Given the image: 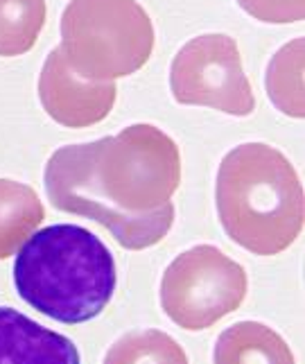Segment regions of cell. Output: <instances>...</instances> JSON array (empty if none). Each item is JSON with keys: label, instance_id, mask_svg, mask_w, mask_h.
Wrapping results in <instances>:
<instances>
[{"label": "cell", "instance_id": "13", "mask_svg": "<svg viewBox=\"0 0 305 364\" xmlns=\"http://www.w3.org/2000/svg\"><path fill=\"white\" fill-rule=\"evenodd\" d=\"M105 364H188V355L168 333L132 331L113 342Z\"/></svg>", "mask_w": 305, "mask_h": 364}, {"label": "cell", "instance_id": "9", "mask_svg": "<svg viewBox=\"0 0 305 364\" xmlns=\"http://www.w3.org/2000/svg\"><path fill=\"white\" fill-rule=\"evenodd\" d=\"M213 364H296L291 348L274 328L258 321H237L220 335Z\"/></svg>", "mask_w": 305, "mask_h": 364}, {"label": "cell", "instance_id": "7", "mask_svg": "<svg viewBox=\"0 0 305 364\" xmlns=\"http://www.w3.org/2000/svg\"><path fill=\"white\" fill-rule=\"evenodd\" d=\"M116 82H91L75 73L61 48L46 57L39 75V100L57 124L84 129L102 122L116 105Z\"/></svg>", "mask_w": 305, "mask_h": 364}, {"label": "cell", "instance_id": "4", "mask_svg": "<svg viewBox=\"0 0 305 364\" xmlns=\"http://www.w3.org/2000/svg\"><path fill=\"white\" fill-rule=\"evenodd\" d=\"M154 25L136 0H70L61 14V53L84 80L113 82L141 70Z\"/></svg>", "mask_w": 305, "mask_h": 364}, {"label": "cell", "instance_id": "12", "mask_svg": "<svg viewBox=\"0 0 305 364\" xmlns=\"http://www.w3.org/2000/svg\"><path fill=\"white\" fill-rule=\"evenodd\" d=\"M46 0H0V57L30 53L46 25Z\"/></svg>", "mask_w": 305, "mask_h": 364}, {"label": "cell", "instance_id": "5", "mask_svg": "<svg viewBox=\"0 0 305 364\" xmlns=\"http://www.w3.org/2000/svg\"><path fill=\"white\" fill-rule=\"evenodd\" d=\"M245 267L213 245L176 256L161 279V306L183 331H206L235 312L247 296Z\"/></svg>", "mask_w": 305, "mask_h": 364}, {"label": "cell", "instance_id": "11", "mask_svg": "<svg viewBox=\"0 0 305 364\" xmlns=\"http://www.w3.org/2000/svg\"><path fill=\"white\" fill-rule=\"evenodd\" d=\"M303 36L285 43L267 66V93L285 116L303 118Z\"/></svg>", "mask_w": 305, "mask_h": 364}, {"label": "cell", "instance_id": "6", "mask_svg": "<svg viewBox=\"0 0 305 364\" xmlns=\"http://www.w3.org/2000/svg\"><path fill=\"white\" fill-rule=\"evenodd\" d=\"M170 89L179 105L208 107L247 118L256 109L237 43L228 34H201L190 39L170 68Z\"/></svg>", "mask_w": 305, "mask_h": 364}, {"label": "cell", "instance_id": "1", "mask_svg": "<svg viewBox=\"0 0 305 364\" xmlns=\"http://www.w3.org/2000/svg\"><path fill=\"white\" fill-rule=\"evenodd\" d=\"M46 195L57 210L102 224L124 249L159 245L174 224L172 195L181 183V154L154 124L66 145L46 163Z\"/></svg>", "mask_w": 305, "mask_h": 364}, {"label": "cell", "instance_id": "14", "mask_svg": "<svg viewBox=\"0 0 305 364\" xmlns=\"http://www.w3.org/2000/svg\"><path fill=\"white\" fill-rule=\"evenodd\" d=\"M249 16L262 23H299L305 16V0H237Z\"/></svg>", "mask_w": 305, "mask_h": 364}, {"label": "cell", "instance_id": "10", "mask_svg": "<svg viewBox=\"0 0 305 364\" xmlns=\"http://www.w3.org/2000/svg\"><path fill=\"white\" fill-rule=\"evenodd\" d=\"M43 220L46 208L34 188L0 179V260L14 256Z\"/></svg>", "mask_w": 305, "mask_h": 364}, {"label": "cell", "instance_id": "2", "mask_svg": "<svg viewBox=\"0 0 305 364\" xmlns=\"http://www.w3.org/2000/svg\"><path fill=\"white\" fill-rule=\"evenodd\" d=\"M226 235L256 256H276L303 231L305 195L289 159L272 145L245 143L228 152L215 186Z\"/></svg>", "mask_w": 305, "mask_h": 364}, {"label": "cell", "instance_id": "8", "mask_svg": "<svg viewBox=\"0 0 305 364\" xmlns=\"http://www.w3.org/2000/svg\"><path fill=\"white\" fill-rule=\"evenodd\" d=\"M0 364H80V350L66 335L0 308Z\"/></svg>", "mask_w": 305, "mask_h": 364}, {"label": "cell", "instance_id": "3", "mask_svg": "<svg viewBox=\"0 0 305 364\" xmlns=\"http://www.w3.org/2000/svg\"><path fill=\"white\" fill-rule=\"evenodd\" d=\"M118 274L109 247L84 227L55 224L28 237L14 260L18 296L61 323H86L105 310Z\"/></svg>", "mask_w": 305, "mask_h": 364}]
</instances>
